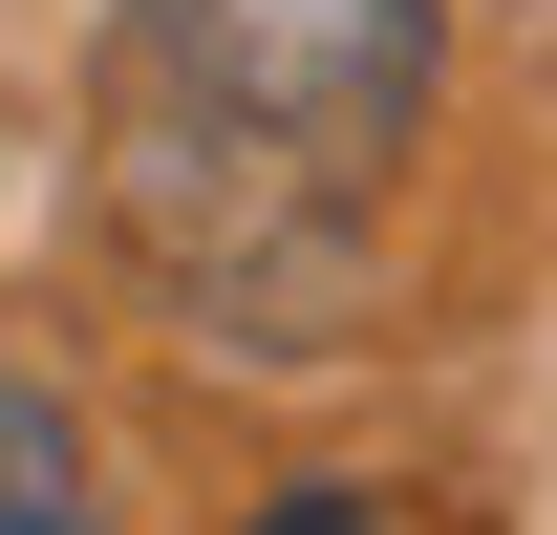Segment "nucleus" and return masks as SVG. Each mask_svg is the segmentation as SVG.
<instances>
[{
    "mask_svg": "<svg viewBox=\"0 0 557 535\" xmlns=\"http://www.w3.org/2000/svg\"><path fill=\"white\" fill-rule=\"evenodd\" d=\"M429 0H108V236L214 343H364L429 150Z\"/></svg>",
    "mask_w": 557,
    "mask_h": 535,
    "instance_id": "nucleus-1",
    "label": "nucleus"
},
{
    "mask_svg": "<svg viewBox=\"0 0 557 535\" xmlns=\"http://www.w3.org/2000/svg\"><path fill=\"white\" fill-rule=\"evenodd\" d=\"M0 535H108V493H86V428L22 364H0Z\"/></svg>",
    "mask_w": 557,
    "mask_h": 535,
    "instance_id": "nucleus-2",
    "label": "nucleus"
},
{
    "mask_svg": "<svg viewBox=\"0 0 557 535\" xmlns=\"http://www.w3.org/2000/svg\"><path fill=\"white\" fill-rule=\"evenodd\" d=\"M258 535H386V514H364V493H278Z\"/></svg>",
    "mask_w": 557,
    "mask_h": 535,
    "instance_id": "nucleus-3",
    "label": "nucleus"
}]
</instances>
